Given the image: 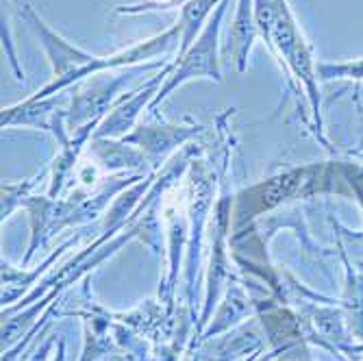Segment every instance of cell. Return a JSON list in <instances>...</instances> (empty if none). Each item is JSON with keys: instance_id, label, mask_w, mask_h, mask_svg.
Here are the masks:
<instances>
[{"instance_id": "cell-5", "label": "cell", "mask_w": 363, "mask_h": 361, "mask_svg": "<svg viewBox=\"0 0 363 361\" xmlns=\"http://www.w3.org/2000/svg\"><path fill=\"white\" fill-rule=\"evenodd\" d=\"M220 5V0H189L181 7V16H179V33H181V42H179V57L181 59L191 44L198 40V35L203 33V28L207 26V18L211 16L213 7Z\"/></svg>"}, {"instance_id": "cell-3", "label": "cell", "mask_w": 363, "mask_h": 361, "mask_svg": "<svg viewBox=\"0 0 363 361\" xmlns=\"http://www.w3.org/2000/svg\"><path fill=\"white\" fill-rule=\"evenodd\" d=\"M103 74V72H101ZM126 77H101L94 83H87L83 87H79L72 94L70 101V109L65 111V118H68V126H81L83 122L101 116L113 98L120 94V89L124 87Z\"/></svg>"}, {"instance_id": "cell-2", "label": "cell", "mask_w": 363, "mask_h": 361, "mask_svg": "<svg viewBox=\"0 0 363 361\" xmlns=\"http://www.w3.org/2000/svg\"><path fill=\"white\" fill-rule=\"evenodd\" d=\"M226 5H228V0H220V5L211 13L207 26L203 28L201 35H198V40L191 44V48L181 59H174L172 72L168 74L166 81H163L159 94L152 98L150 107L161 105V101H166L179 85H183L191 79H213V81L222 79L220 59H218V42H220V28H222V18L226 11Z\"/></svg>"}, {"instance_id": "cell-1", "label": "cell", "mask_w": 363, "mask_h": 361, "mask_svg": "<svg viewBox=\"0 0 363 361\" xmlns=\"http://www.w3.org/2000/svg\"><path fill=\"white\" fill-rule=\"evenodd\" d=\"M22 18L26 20V24L33 28V33L38 35L44 52H46V59L52 68V81L48 85H44L38 94H33L30 98L33 101H40V98H50L55 96L57 91L70 87L72 83H77L79 74L87 68V65L98 57V55H91L74 44H70L65 38H61L57 30H52L30 5H24L22 7Z\"/></svg>"}, {"instance_id": "cell-6", "label": "cell", "mask_w": 363, "mask_h": 361, "mask_svg": "<svg viewBox=\"0 0 363 361\" xmlns=\"http://www.w3.org/2000/svg\"><path fill=\"white\" fill-rule=\"evenodd\" d=\"M318 74L322 81H333V79L363 81V59L344 61V63H318Z\"/></svg>"}, {"instance_id": "cell-4", "label": "cell", "mask_w": 363, "mask_h": 361, "mask_svg": "<svg viewBox=\"0 0 363 361\" xmlns=\"http://www.w3.org/2000/svg\"><path fill=\"white\" fill-rule=\"evenodd\" d=\"M259 35L257 20H255V0H238V11L230 24L226 55L233 59L238 72H244L248 65V55Z\"/></svg>"}]
</instances>
